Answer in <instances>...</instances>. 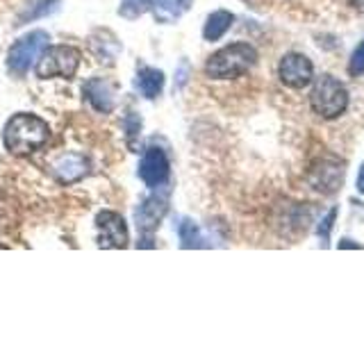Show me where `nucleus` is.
Segmentation results:
<instances>
[{
    "label": "nucleus",
    "instance_id": "9d476101",
    "mask_svg": "<svg viewBox=\"0 0 364 341\" xmlns=\"http://www.w3.org/2000/svg\"><path fill=\"white\" fill-rule=\"evenodd\" d=\"M166 210H168L166 198L151 196L139 205V210H136V227H139L141 232H153L159 225V221L164 219Z\"/></svg>",
    "mask_w": 364,
    "mask_h": 341
},
{
    "label": "nucleus",
    "instance_id": "4468645a",
    "mask_svg": "<svg viewBox=\"0 0 364 341\" xmlns=\"http://www.w3.org/2000/svg\"><path fill=\"white\" fill-rule=\"evenodd\" d=\"M136 87H139V91L146 98H157L164 87V73L157 71V68L144 66L139 75H136Z\"/></svg>",
    "mask_w": 364,
    "mask_h": 341
},
{
    "label": "nucleus",
    "instance_id": "0eeeda50",
    "mask_svg": "<svg viewBox=\"0 0 364 341\" xmlns=\"http://www.w3.org/2000/svg\"><path fill=\"white\" fill-rule=\"evenodd\" d=\"M278 75L282 80V85H287L291 89H303L312 82L314 77V66L301 53H289L282 57V62L278 66Z\"/></svg>",
    "mask_w": 364,
    "mask_h": 341
},
{
    "label": "nucleus",
    "instance_id": "20e7f679",
    "mask_svg": "<svg viewBox=\"0 0 364 341\" xmlns=\"http://www.w3.org/2000/svg\"><path fill=\"white\" fill-rule=\"evenodd\" d=\"M80 68V50L75 45H48L37 62V75L41 80L50 77H75Z\"/></svg>",
    "mask_w": 364,
    "mask_h": 341
},
{
    "label": "nucleus",
    "instance_id": "ddd939ff",
    "mask_svg": "<svg viewBox=\"0 0 364 341\" xmlns=\"http://www.w3.org/2000/svg\"><path fill=\"white\" fill-rule=\"evenodd\" d=\"M232 21H235V16L225 9H219V11H214V14H210L208 21H205V28H203L205 41H219L223 34L232 28Z\"/></svg>",
    "mask_w": 364,
    "mask_h": 341
},
{
    "label": "nucleus",
    "instance_id": "6e6552de",
    "mask_svg": "<svg viewBox=\"0 0 364 341\" xmlns=\"http://www.w3.org/2000/svg\"><path fill=\"white\" fill-rule=\"evenodd\" d=\"M171 173V166H168V157L164 155V151L159 148H148L146 155L141 157V164H139V175L151 189H157L166 185Z\"/></svg>",
    "mask_w": 364,
    "mask_h": 341
},
{
    "label": "nucleus",
    "instance_id": "a211bd4d",
    "mask_svg": "<svg viewBox=\"0 0 364 341\" xmlns=\"http://www.w3.org/2000/svg\"><path fill=\"white\" fill-rule=\"evenodd\" d=\"M155 0H123V5H121V14L125 18H136V16H141L144 11H148L153 7Z\"/></svg>",
    "mask_w": 364,
    "mask_h": 341
},
{
    "label": "nucleus",
    "instance_id": "1a4fd4ad",
    "mask_svg": "<svg viewBox=\"0 0 364 341\" xmlns=\"http://www.w3.org/2000/svg\"><path fill=\"white\" fill-rule=\"evenodd\" d=\"M91 168V162L80 153H64L62 157L55 159L53 175L64 182V185H73V182L82 180Z\"/></svg>",
    "mask_w": 364,
    "mask_h": 341
},
{
    "label": "nucleus",
    "instance_id": "aec40b11",
    "mask_svg": "<svg viewBox=\"0 0 364 341\" xmlns=\"http://www.w3.org/2000/svg\"><path fill=\"white\" fill-rule=\"evenodd\" d=\"M335 216H337V210H330V212H328V216L321 221L323 225H318V234H321L323 239H328L330 227H333V221H335Z\"/></svg>",
    "mask_w": 364,
    "mask_h": 341
},
{
    "label": "nucleus",
    "instance_id": "f03ea898",
    "mask_svg": "<svg viewBox=\"0 0 364 341\" xmlns=\"http://www.w3.org/2000/svg\"><path fill=\"white\" fill-rule=\"evenodd\" d=\"M257 62V50L250 43H230L225 48L216 50L208 64H205V75L212 80H230L248 73Z\"/></svg>",
    "mask_w": 364,
    "mask_h": 341
},
{
    "label": "nucleus",
    "instance_id": "2eb2a0df",
    "mask_svg": "<svg viewBox=\"0 0 364 341\" xmlns=\"http://www.w3.org/2000/svg\"><path fill=\"white\" fill-rule=\"evenodd\" d=\"M189 5H191V0H155L153 11L157 21L168 23V21H176L180 14H185Z\"/></svg>",
    "mask_w": 364,
    "mask_h": 341
},
{
    "label": "nucleus",
    "instance_id": "f3484780",
    "mask_svg": "<svg viewBox=\"0 0 364 341\" xmlns=\"http://www.w3.org/2000/svg\"><path fill=\"white\" fill-rule=\"evenodd\" d=\"M180 239H182V248H200L203 246L198 227H196V223H191V221H182L180 223Z\"/></svg>",
    "mask_w": 364,
    "mask_h": 341
},
{
    "label": "nucleus",
    "instance_id": "dca6fc26",
    "mask_svg": "<svg viewBox=\"0 0 364 341\" xmlns=\"http://www.w3.org/2000/svg\"><path fill=\"white\" fill-rule=\"evenodd\" d=\"M60 3L62 0H37L34 5H30V11H26V14L21 16V21H37L41 16H48L60 7Z\"/></svg>",
    "mask_w": 364,
    "mask_h": 341
},
{
    "label": "nucleus",
    "instance_id": "423d86ee",
    "mask_svg": "<svg viewBox=\"0 0 364 341\" xmlns=\"http://www.w3.org/2000/svg\"><path fill=\"white\" fill-rule=\"evenodd\" d=\"M96 227L100 248H125L130 242L128 225H125L123 216L117 212H100L96 216Z\"/></svg>",
    "mask_w": 364,
    "mask_h": 341
},
{
    "label": "nucleus",
    "instance_id": "39448f33",
    "mask_svg": "<svg viewBox=\"0 0 364 341\" xmlns=\"http://www.w3.org/2000/svg\"><path fill=\"white\" fill-rule=\"evenodd\" d=\"M46 43H48V32H43V30H34L26 34V37H21L18 41H14V45H11L7 53L9 73H14L18 77L26 75L32 68V64L39 60Z\"/></svg>",
    "mask_w": 364,
    "mask_h": 341
},
{
    "label": "nucleus",
    "instance_id": "7ed1b4c3",
    "mask_svg": "<svg viewBox=\"0 0 364 341\" xmlns=\"http://www.w3.org/2000/svg\"><path fill=\"white\" fill-rule=\"evenodd\" d=\"M310 105L318 117L337 119L348 107V91L333 75H323V77L316 80V85L312 89Z\"/></svg>",
    "mask_w": 364,
    "mask_h": 341
},
{
    "label": "nucleus",
    "instance_id": "f8f14e48",
    "mask_svg": "<svg viewBox=\"0 0 364 341\" xmlns=\"http://www.w3.org/2000/svg\"><path fill=\"white\" fill-rule=\"evenodd\" d=\"M85 96L91 102V107L107 114L114 107V96H112V89L102 82V80H89L85 85Z\"/></svg>",
    "mask_w": 364,
    "mask_h": 341
},
{
    "label": "nucleus",
    "instance_id": "6ab92c4d",
    "mask_svg": "<svg viewBox=\"0 0 364 341\" xmlns=\"http://www.w3.org/2000/svg\"><path fill=\"white\" fill-rule=\"evenodd\" d=\"M348 71H350V75H362L364 73V41L358 45L355 53H353L350 64H348Z\"/></svg>",
    "mask_w": 364,
    "mask_h": 341
},
{
    "label": "nucleus",
    "instance_id": "f257e3e1",
    "mask_svg": "<svg viewBox=\"0 0 364 341\" xmlns=\"http://www.w3.org/2000/svg\"><path fill=\"white\" fill-rule=\"evenodd\" d=\"M50 128L34 114H14L3 128V144L11 155H32L48 141Z\"/></svg>",
    "mask_w": 364,
    "mask_h": 341
},
{
    "label": "nucleus",
    "instance_id": "412c9836",
    "mask_svg": "<svg viewBox=\"0 0 364 341\" xmlns=\"http://www.w3.org/2000/svg\"><path fill=\"white\" fill-rule=\"evenodd\" d=\"M358 191H360V193H364V164H362L360 175H358Z\"/></svg>",
    "mask_w": 364,
    "mask_h": 341
},
{
    "label": "nucleus",
    "instance_id": "9b49d317",
    "mask_svg": "<svg viewBox=\"0 0 364 341\" xmlns=\"http://www.w3.org/2000/svg\"><path fill=\"white\" fill-rule=\"evenodd\" d=\"M341 178H344V168L335 162H321V166H316L310 170V182L312 187L318 191H326V193H333L339 189L341 185Z\"/></svg>",
    "mask_w": 364,
    "mask_h": 341
}]
</instances>
